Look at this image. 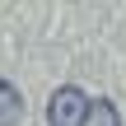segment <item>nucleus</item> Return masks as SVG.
<instances>
[{
  "mask_svg": "<svg viewBox=\"0 0 126 126\" xmlns=\"http://www.w3.org/2000/svg\"><path fill=\"white\" fill-rule=\"evenodd\" d=\"M89 98H84V89H75V84H61L56 94H51V103H47V126H84L89 122Z\"/></svg>",
  "mask_w": 126,
  "mask_h": 126,
  "instance_id": "nucleus-1",
  "label": "nucleus"
},
{
  "mask_svg": "<svg viewBox=\"0 0 126 126\" xmlns=\"http://www.w3.org/2000/svg\"><path fill=\"white\" fill-rule=\"evenodd\" d=\"M19 117H23V98L9 79H0V126H14Z\"/></svg>",
  "mask_w": 126,
  "mask_h": 126,
  "instance_id": "nucleus-2",
  "label": "nucleus"
},
{
  "mask_svg": "<svg viewBox=\"0 0 126 126\" xmlns=\"http://www.w3.org/2000/svg\"><path fill=\"white\" fill-rule=\"evenodd\" d=\"M84 126H122V117H117V108L108 103V98H94V108H89V122Z\"/></svg>",
  "mask_w": 126,
  "mask_h": 126,
  "instance_id": "nucleus-3",
  "label": "nucleus"
}]
</instances>
